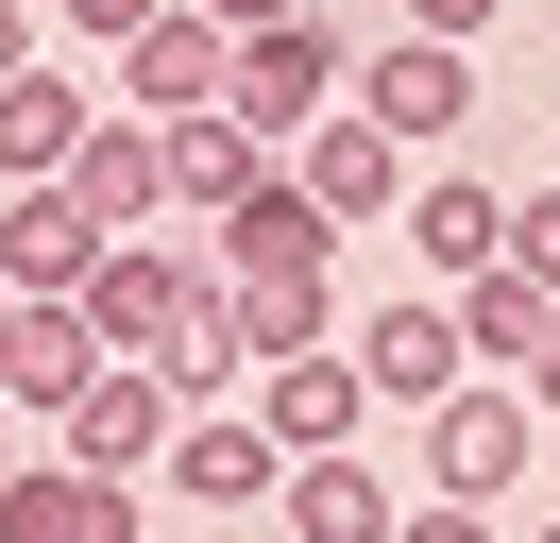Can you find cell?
<instances>
[{"instance_id": "6da1fadb", "label": "cell", "mask_w": 560, "mask_h": 543, "mask_svg": "<svg viewBox=\"0 0 560 543\" xmlns=\"http://www.w3.org/2000/svg\"><path fill=\"white\" fill-rule=\"evenodd\" d=\"M526 475H544V391H526V373H458V391L424 407V493H492L510 509Z\"/></svg>"}, {"instance_id": "ac0fdd59", "label": "cell", "mask_w": 560, "mask_h": 543, "mask_svg": "<svg viewBox=\"0 0 560 543\" xmlns=\"http://www.w3.org/2000/svg\"><path fill=\"white\" fill-rule=\"evenodd\" d=\"M85 119H103L85 85H51V68H18V85H0V187H51V170L85 153Z\"/></svg>"}, {"instance_id": "9a60e30c", "label": "cell", "mask_w": 560, "mask_h": 543, "mask_svg": "<svg viewBox=\"0 0 560 543\" xmlns=\"http://www.w3.org/2000/svg\"><path fill=\"white\" fill-rule=\"evenodd\" d=\"M390 527H408V493H390L357 441H306V459H289V543H390Z\"/></svg>"}, {"instance_id": "1f68e13d", "label": "cell", "mask_w": 560, "mask_h": 543, "mask_svg": "<svg viewBox=\"0 0 560 543\" xmlns=\"http://www.w3.org/2000/svg\"><path fill=\"white\" fill-rule=\"evenodd\" d=\"M544 170H560V153H544Z\"/></svg>"}, {"instance_id": "d6986e66", "label": "cell", "mask_w": 560, "mask_h": 543, "mask_svg": "<svg viewBox=\"0 0 560 543\" xmlns=\"http://www.w3.org/2000/svg\"><path fill=\"white\" fill-rule=\"evenodd\" d=\"M306 255H340V221H323V204L289 187V153H272V187L221 204V272H306Z\"/></svg>"}, {"instance_id": "52a82bcc", "label": "cell", "mask_w": 560, "mask_h": 543, "mask_svg": "<svg viewBox=\"0 0 560 543\" xmlns=\"http://www.w3.org/2000/svg\"><path fill=\"white\" fill-rule=\"evenodd\" d=\"M357 373H374V407H408V425L476 373V339H458V289H442V272H424L408 305H374V323H357Z\"/></svg>"}, {"instance_id": "5b68a950", "label": "cell", "mask_w": 560, "mask_h": 543, "mask_svg": "<svg viewBox=\"0 0 560 543\" xmlns=\"http://www.w3.org/2000/svg\"><path fill=\"white\" fill-rule=\"evenodd\" d=\"M238 85V34L205 18V0H153L137 34H119V68H103V102H137V119H187V102H221Z\"/></svg>"}, {"instance_id": "4316f807", "label": "cell", "mask_w": 560, "mask_h": 543, "mask_svg": "<svg viewBox=\"0 0 560 543\" xmlns=\"http://www.w3.org/2000/svg\"><path fill=\"white\" fill-rule=\"evenodd\" d=\"M18 68H35V0H0V85H18Z\"/></svg>"}, {"instance_id": "7c38bea8", "label": "cell", "mask_w": 560, "mask_h": 543, "mask_svg": "<svg viewBox=\"0 0 560 543\" xmlns=\"http://www.w3.org/2000/svg\"><path fill=\"white\" fill-rule=\"evenodd\" d=\"M153 136H171V221H221V204L272 187V136H255L238 102H187V119H153Z\"/></svg>"}, {"instance_id": "44dd1931", "label": "cell", "mask_w": 560, "mask_h": 543, "mask_svg": "<svg viewBox=\"0 0 560 543\" xmlns=\"http://www.w3.org/2000/svg\"><path fill=\"white\" fill-rule=\"evenodd\" d=\"M238 339H255V357H306V339H340L323 255H306V272H238Z\"/></svg>"}, {"instance_id": "603a6c76", "label": "cell", "mask_w": 560, "mask_h": 543, "mask_svg": "<svg viewBox=\"0 0 560 543\" xmlns=\"http://www.w3.org/2000/svg\"><path fill=\"white\" fill-rule=\"evenodd\" d=\"M510 255H526V272H544V289H560V170H544V187L510 204Z\"/></svg>"}, {"instance_id": "83f0119b", "label": "cell", "mask_w": 560, "mask_h": 543, "mask_svg": "<svg viewBox=\"0 0 560 543\" xmlns=\"http://www.w3.org/2000/svg\"><path fill=\"white\" fill-rule=\"evenodd\" d=\"M205 18H221V34H272V18H306V0H205Z\"/></svg>"}, {"instance_id": "30bf717a", "label": "cell", "mask_w": 560, "mask_h": 543, "mask_svg": "<svg viewBox=\"0 0 560 543\" xmlns=\"http://www.w3.org/2000/svg\"><path fill=\"white\" fill-rule=\"evenodd\" d=\"M255 425L306 459V441H357L374 425V373H357V339H306V357H255Z\"/></svg>"}, {"instance_id": "f1b7e54d", "label": "cell", "mask_w": 560, "mask_h": 543, "mask_svg": "<svg viewBox=\"0 0 560 543\" xmlns=\"http://www.w3.org/2000/svg\"><path fill=\"white\" fill-rule=\"evenodd\" d=\"M0 407H18V289H0Z\"/></svg>"}, {"instance_id": "d4e9b609", "label": "cell", "mask_w": 560, "mask_h": 543, "mask_svg": "<svg viewBox=\"0 0 560 543\" xmlns=\"http://www.w3.org/2000/svg\"><path fill=\"white\" fill-rule=\"evenodd\" d=\"M408 18H424V34H492L510 0H408Z\"/></svg>"}, {"instance_id": "484cf974", "label": "cell", "mask_w": 560, "mask_h": 543, "mask_svg": "<svg viewBox=\"0 0 560 543\" xmlns=\"http://www.w3.org/2000/svg\"><path fill=\"white\" fill-rule=\"evenodd\" d=\"M526 391H544V425H560V305H544V339H526Z\"/></svg>"}, {"instance_id": "cb8c5ba5", "label": "cell", "mask_w": 560, "mask_h": 543, "mask_svg": "<svg viewBox=\"0 0 560 543\" xmlns=\"http://www.w3.org/2000/svg\"><path fill=\"white\" fill-rule=\"evenodd\" d=\"M51 18H69V34H103V51H119V34L153 18V0H51Z\"/></svg>"}, {"instance_id": "ffe728a7", "label": "cell", "mask_w": 560, "mask_h": 543, "mask_svg": "<svg viewBox=\"0 0 560 543\" xmlns=\"http://www.w3.org/2000/svg\"><path fill=\"white\" fill-rule=\"evenodd\" d=\"M544 272L526 255H492V272H458V339H476V373H526V339H544Z\"/></svg>"}, {"instance_id": "9c48e42d", "label": "cell", "mask_w": 560, "mask_h": 543, "mask_svg": "<svg viewBox=\"0 0 560 543\" xmlns=\"http://www.w3.org/2000/svg\"><path fill=\"white\" fill-rule=\"evenodd\" d=\"M0 543H137V475H103V459H18L0 475Z\"/></svg>"}, {"instance_id": "3957f363", "label": "cell", "mask_w": 560, "mask_h": 543, "mask_svg": "<svg viewBox=\"0 0 560 543\" xmlns=\"http://www.w3.org/2000/svg\"><path fill=\"white\" fill-rule=\"evenodd\" d=\"M357 102H374L408 153H442V136L476 119V34H424V18H390L374 51H357Z\"/></svg>"}, {"instance_id": "8992f818", "label": "cell", "mask_w": 560, "mask_h": 543, "mask_svg": "<svg viewBox=\"0 0 560 543\" xmlns=\"http://www.w3.org/2000/svg\"><path fill=\"white\" fill-rule=\"evenodd\" d=\"M171 425H187V391H171L153 357H103L69 407H51V441H69V459H103V475H153V459H171Z\"/></svg>"}, {"instance_id": "ba28073f", "label": "cell", "mask_w": 560, "mask_h": 543, "mask_svg": "<svg viewBox=\"0 0 560 543\" xmlns=\"http://www.w3.org/2000/svg\"><path fill=\"white\" fill-rule=\"evenodd\" d=\"M103 204L51 170V187H0V289H51V305H85V272H103Z\"/></svg>"}, {"instance_id": "7402d4cb", "label": "cell", "mask_w": 560, "mask_h": 543, "mask_svg": "<svg viewBox=\"0 0 560 543\" xmlns=\"http://www.w3.org/2000/svg\"><path fill=\"white\" fill-rule=\"evenodd\" d=\"M390 543H510V527H492V493H408Z\"/></svg>"}, {"instance_id": "e0dca14e", "label": "cell", "mask_w": 560, "mask_h": 543, "mask_svg": "<svg viewBox=\"0 0 560 543\" xmlns=\"http://www.w3.org/2000/svg\"><path fill=\"white\" fill-rule=\"evenodd\" d=\"M153 373H171L187 407H221V391L255 373V339H238V272H221V255H205V289L171 305V339H153Z\"/></svg>"}, {"instance_id": "2e32d148", "label": "cell", "mask_w": 560, "mask_h": 543, "mask_svg": "<svg viewBox=\"0 0 560 543\" xmlns=\"http://www.w3.org/2000/svg\"><path fill=\"white\" fill-rule=\"evenodd\" d=\"M69 187L103 204L119 238H137V221H171V136H153L137 102H103V119H85V153H69Z\"/></svg>"}, {"instance_id": "8fae6325", "label": "cell", "mask_w": 560, "mask_h": 543, "mask_svg": "<svg viewBox=\"0 0 560 543\" xmlns=\"http://www.w3.org/2000/svg\"><path fill=\"white\" fill-rule=\"evenodd\" d=\"M153 475H171L187 509H255V493H289V441L255 425V407H187V425H171V459H153Z\"/></svg>"}, {"instance_id": "f546056e", "label": "cell", "mask_w": 560, "mask_h": 543, "mask_svg": "<svg viewBox=\"0 0 560 543\" xmlns=\"http://www.w3.org/2000/svg\"><path fill=\"white\" fill-rule=\"evenodd\" d=\"M0 475H18V407H0Z\"/></svg>"}, {"instance_id": "7a4b0ae2", "label": "cell", "mask_w": 560, "mask_h": 543, "mask_svg": "<svg viewBox=\"0 0 560 543\" xmlns=\"http://www.w3.org/2000/svg\"><path fill=\"white\" fill-rule=\"evenodd\" d=\"M408 170H424V153H408V136H390V119H374L357 85L323 102L306 136H289V187H306V204H323L340 238H357V221H408Z\"/></svg>"}, {"instance_id": "277c9868", "label": "cell", "mask_w": 560, "mask_h": 543, "mask_svg": "<svg viewBox=\"0 0 560 543\" xmlns=\"http://www.w3.org/2000/svg\"><path fill=\"white\" fill-rule=\"evenodd\" d=\"M357 85V51H340V18H323V0H306V18H272V34H238V85H221V102H238V119L255 136H272V153H289V136H306L323 119V102H340Z\"/></svg>"}, {"instance_id": "5bb4252c", "label": "cell", "mask_w": 560, "mask_h": 543, "mask_svg": "<svg viewBox=\"0 0 560 543\" xmlns=\"http://www.w3.org/2000/svg\"><path fill=\"white\" fill-rule=\"evenodd\" d=\"M408 255L442 272V289H458V272H492V255H510V187H476V170L424 153V170H408Z\"/></svg>"}, {"instance_id": "4dcf8cb0", "label": "cell", "mask_w": 560, "mask_h": 543, "mask_svg": "<svg viewBox=\"0 0 560 543\" xmlns=\"http://www.w3.org/2000/svg\"><path fill=\"white\" fill-rule=\"evenodd\" d=\"M526 543H560V509H544V527H526Z\"/></svg>"}, {"instance_id": "4fadbf2b", "label": "cell", "mask_w": 560, "mask_h": 543, "mask_svg": "<svg viewBox=\"0 0 560 543\" xmlns=\"http://www.w3.org/2000/svg\"><path fill=\"white\" fill-rule=\"evenodd\" d=\"M187 289H205V255H153V221H137V238H103V272H85V323H103V357H153Z\"/></svg>"}]
</instances>
